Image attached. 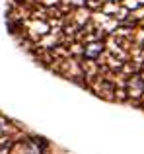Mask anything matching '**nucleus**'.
<instances>
[{"mask_svg": "<svg viewBox=\"0 0 144 154\" xmlns=\"http://www.w3.org/2000/svg\"><path fill=\"white\" fill-rule=\"evenodd\" d=\"M103 53H105V43L99 41V39H95V41H90V43H86V45H84L82 55L86 57L88 60H98Z\"/></svg>", "mask_w": 144, "mask_h": 154, "instance_id": "obj_1", "label": "nucleus"}, {"mask_svg": "<svg viewBox=\"0 0 144 154\" xmlns=\"http://www.w3.org/2000/svg\"><path fill=\"white\" fill-rule=\"evenodd\" d=\"M127 94L130 98H142L144 96V78L138 74L130 76L129 82H127Z\"/></svg>", "mask_w": 144, "mask_h": 154, "instance_id": "obj_2", "label": "nucleus"}, {"mask_svg": "<svg viewBox=\"0 0 144 154\" xmlns=\"http://www.w3.org/2000/svg\"><path fill=\"white\" fill-rule=\"evenodd\" d=\"M12 154H43V150L37 146V143L31 140H22V143H14L12 146Z\"/></svg>", "mask_w": 144, "mask_h": 154, "instance_id": "obj_3", "label": "nucleus"}]
</instances>
